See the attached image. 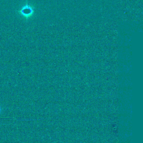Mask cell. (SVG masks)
Segmentation results:
<instances>
[{
    "mask_svg": "<svg viewBox=\"0 0 143 143\" xmlns=\"http://www.w3.org/2000/svg\"><path fill=\"white\" fill-rule=\"evenodd\" d=\"M33 12L34 10L31 6L29 5L28 4H26L25 5H24L21 8V10H20V14L21 15H23L24 17L28 19L33 14Z\"/></svg>",
    "mask_w": 143,
    "mask_h": 143,
    "instance_id": "1",
    "label": "cell"
}]
</instances>
